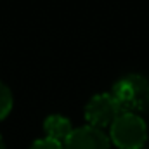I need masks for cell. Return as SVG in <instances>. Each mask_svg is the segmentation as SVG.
Here are the masks:
<instances>
[{"instance_id":"obj_4","label":"cell","mask_w":149,"mask_h":149,"mask_svg":"<svg viewBox=\"0 0 149 149\" xmlns=\"http://www.w3.org/2000/svg\"><path fill=\"white\" fill-rule=\"evenodd\" d=\"M64 149H109V135L97 127H76L63 141Z\"/></svg>"},{"instance_id":"obj_3","label":"cell","mask_w":149,"mask_h":149,"mask_svg":"<svg viewBox=\"0 0 149 149\" xmlns=\"http://www.w3.org/2000/svg\"><path fill=\"white\" fill-rule=\"evenodd\" d=\"M120 113L121 111L114 97L111 95V92L95 94L85 104V120L88 121V125L97 127V128L109 127Z\"/></svg>"},{"instance_id":"obj_6","label":"cell","mask_w":149,"mask_h":149,"mask_svg":"<svg viewBox=\"0 0 149 149\" xmlns=\"http://www.w3.org/2000/svg\"><path fill=\"white\" fill-rule=\"evenodd\" d=\"M10 108H12V92L3 81H0V120L9 114Z\"/></svg>"},{"instance_id":"obj_2","label":"cell","mask_w":149,"mask_h":149,"mask_svg":"<svg viewBox=\"0 0 149 149\" xmlns=\"http://www.w3.org/2000/svg\"><path fill=\"white\" fill-rule=\"evenodd\" d=\"M109 139L120 149H141L148 141V125L137 113H120L109 125Z\"/></svg>"},{"instance_id":"obj_7","label":"cell","mask_w":149,"mask_h":149,"mask_svg":"<svg viewBox=\"0 0 149 149\" xmlns=\"http://www.w3.org/2000/svg\"><path fill=\"white\" fill-rule=\"evenodd\" d=\"M28 149H64V148H63V142H59V141H54L50 137H42V139H37Z\"/></svg>"},{"instance_id":"obj_8","label":"cell","mask_w":149,"mask_h":149,"mask_svg":"<svg viewBox=\"0 0 149 149\" xmlns=\"http://www.w3.org/2000/svg\"><path fill=\"white\" fill-rule=\"evenodd\" d=\"M0 149H5V144H3V139H2V135H0Z\"/></svg>"},{"instance_id":"obj_1","label":"cell","mask_w":149,"mask_h":149,"mask_svg":"<svg viewBox=\"0 0 149 149\" xmlns=\"http://www.w3.org/2000/svg\"><path fill=\"white\" fill-rule=\"evenodd\" d=\"M121 113H137L149 108V80L144 74L127 73L114 81L111 88Z\"/></svg>"},{"instance_id":"obj_5","label":"cell","mask_w":149,"mask_h":149,"mask_svg":"<svg viewBox=\"0 0 149 149\" xmlns=\"http://www.w3.org/2000/svg\"><path fill=\"white\" fill-rule=\"evenodd\" d=\"M43 130H45V137H50V139H54V141H59V142H63L68 135H70V132L73 130V125H71V121L66 118V116H63V114H49L47 118H45V121H43Z\"/></svg>"}]
</instances>
